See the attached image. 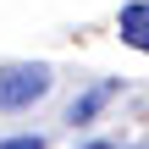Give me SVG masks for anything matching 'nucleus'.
Wrapping results in <instances>:
<instances>
[{"mask_svg": "<svg viewBox=\"0 0 149 149\" xmlns=\"http://www.w3.org/2000/svg\"><path fill=\"white\" fill-rule=\"evenodd\" d=\"M50 66H39V61H17V66H6L0 72V111H28L33 100H44L50 94Z\"/></svg>", "mask_w": 149, "mask_h": 149, "instance_id": "obj_1", "label": "nucleus"}, {"mask_svg": "<svg viewBox=\"0 0 149 149\" xmlns=\"http://www.w3.org/2000/svg\"><path fill=\"white\" fill-rule=\"evenodd\" d=\"M116 33H122V44H133V50L149 55V0H127V6H122Z\"/></svg>", "mask_w": 149, "mask_h": 149, "instance_id": "obj_2", "label": "nucleus"}, {"mask_svg": "<svg viewBox=\"0 0 149 149\" xmlns=\"http://www.w3.org/2000/svg\"><path fill=\"white\" fill-rule=\"evenodd\" d=\"M116 94H122V83H116V77H105V83H94L88 94H77V100H72V111H66V122H94V116H100V111H105V105H111Z\"/></svg>", "mask_w": 149, "mask_h": 149, "instance_id": "obj_3", "label": "nucleus"}, {"mask_svg": "<svg viewBox=\"0 0 149 149\" xmlns=\"http://www.w3.org/2000/svg\"><path fill=\"white\" fill-rule=\"evenodd\" d=\"M0 149H44L39 133H22V138H0Z\"/></svg>", "mask_w": 149, "mask_h": 149, "instance_id": "obj_4", "label": "nucleus"}, {"mask_svg": "<svg viewBox=\"0 0 149 149\" xmlns=\"http://www.w3.org/2000/svg\"><path fill=\"white\" fill-rule=\"evenodd\" d=\"M83 149H116V144H105V138H94V144H83Z\"/></svg>", "mask_w": 149, "mask_h": 149, "instance_id": "obj_5", "label": "nucleus"}, {"mask_svg": "<svg viewBox=\"0 0 149 149\" xmlns=\"http://www.w3.org/2000/svg\"><path fill=\"white\" fill-rule=\"evenodd\" d=\"M133 149H149V144H133Z\"/></svg>", "mask_w": 149, "mask_h": 149, "instance_id": "obj_6", "label": "nucleus"}]
</instances>
